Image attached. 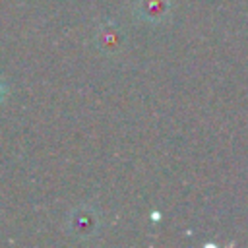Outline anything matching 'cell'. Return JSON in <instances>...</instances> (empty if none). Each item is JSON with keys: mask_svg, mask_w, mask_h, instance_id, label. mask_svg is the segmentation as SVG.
Returning <instances> with one entry per match:
<instances>
[{"mask_svg": "<svg viewBox=\"0 0 248 248\" xmlns=\"http://www.w3.org/2000/svg\"><path fill=\"white\" fill-rule=\"evenodd\" d=\"M68 229L76 236H91L99 229V215L91 205L76 207L68 217Z\"/></svg>", "mask_w": 248, "mask_h": 248, "instance_id": "obj_1", "label": "cell"}, {"mask_svg": "<svg viewBox=\"0 0 248 248\" xmlns=\"http://www.w3.org/2000/svg\"><path fill=\"white\" fill-rule=\"evenodd\" d=\"M95 43L97 48L103 50L105 54H116L122 46V33L116 27V23H105L103 27H99Z\"/></svg>", "mask_w": 248, "mask_h": 248, "instance_id": "obj_2", "label": "cell"}, {"mask_svg": "<svg viewBox=\"0 0 248 248\" xmlns=\"http://www.w3.org/2000/svg\"><path fill=\"white\" fill-rule=\"evenodd\" d=\"M169 8L167 0H140L138 2V14L141 19L147 21H159L161 17H165Z\"/></svg>", "mask_w": 248, "mask_h": 248, "instance_id": "obj_3", "label": "cell"}, {"mask_svg": "<svg viewBox=\"0 0 248 248\" xmlns=\"http://www.w3.org/2000/svg\"><path fill=\"white\" fill-rule=\"evenodd\" d=\"M4 95H6V85H4V81L0 79V103L4 101Z\"/></svg>", "mask_w": 248, "mask_h": 248, "instance_id": "obj_4", "label": "cell"}]
</instances>
